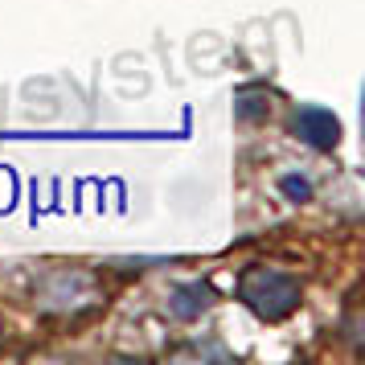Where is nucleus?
<instances>
[{
	"instance_id": "obj_5",
	"label": "nucleus",
	"mask_w": 365,
	"mask_h": 365,
	"mask_svg": "<svg viewBox=\"0 0 365 365\" xmlns=\"http://www.w3.org/2000/svg\"><path fill=\"white\" fill-rule=\"evenodd\" d=\"M279 189H283L292 201H308V197H312V185L304 181V177H283Z\"/></svg>"
},
{
	"instance_id": "obj_3",
	"label": "nucleus",
	"mask_w": 365,
	"mask_h": 365,
	"mask_svg": "<svg viewBox=\"0 0 365 365\" xmlns=\"http://www.w3.org/2000/svg\"><path fill=\"white\" fill-rule=\"evenodd\" d=\"M210 304H214L210 283H181V287H173V299H168V308H173L177 320H197Z\"/></svg>"
},
{
	"instance_id": "obj_1",
	"label": "nucleus",
	"mask_w": 365,
	"mask_h": 365,
	"mask_svg": "<svg viewBox=\"0 0 365 365\" xmlns=\"http://www.w3.org/2000/svg\"><path fill=\"white\" fill-rule=\"evenodd\" d=\"M238 299L247 304L259 320H283L299 308V283L275 267H250L238 279Z\"/></svg>"
},
{
	"instance_id": "obj_2",
	"label": "nucleus",
	"mask_w": 365,
	"mask_h": 365,
	"mask_svg": "<svg viewBox=\"0 0 365 365\" xmlns=\"http://www.w3.org/2000/svg\"><path fill=\"white\" fill-rule=\"evenodd\" d=\"M292 128L316 152H332L341 144V119L332 115L329 107H299L296 119H292Z\"/></svg>"
},
{
	"instance_id": "obj_4",
	"label": "nucleus",
	"mask_w": 365,
	"mask_h": 365,
	"mask_svg": "<svg viewBox=\"0 0 365 365\" xmlns=\"http://www.w3.org/2000/svg\"><path fill=\"white\" fill-rule=\"evenodd\" d=\"M267 111H271L267 91H259V86L238 91V99H234V115L242 119V123H259V119H267Z\"/></svg>"
}]
</instances>
